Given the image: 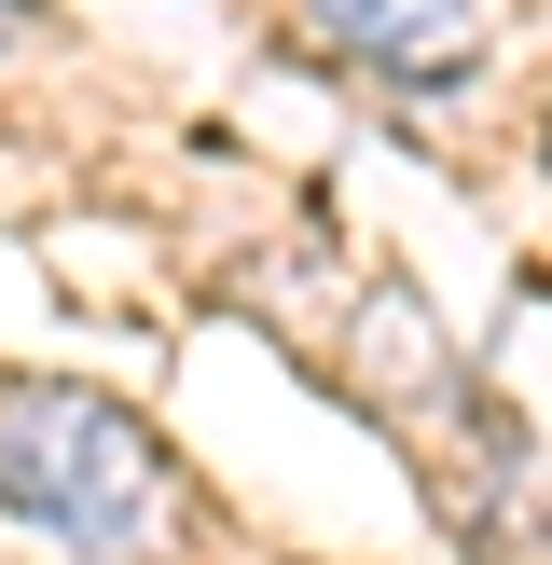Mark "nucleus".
Masks as SVG:
<instances>
[{
	"instance_id": "1",
	"label": "nucleus",
	"mask_w": 552,
	"mask_h": 565,
	"mask_svg": "<svg viewBox=\"0 0 552 565\" xmlns=\"http://www.w3.org/2000/svg\"><path fill=\"white\" fill-rule=\"evenodd\" d=\"M0 497L28 524H55L83 565H166L180 552V469L97 386H0Z\"/></svg>"
},
{
	"instance_id": "2",
	"label": "nucleus",
	"mask_w": 552,
	"mask_h": 565,
	"mask_svg": "<svg viewBox=\"0 0 552 565\" xmlns=\"http://www.w3.org/2000/svg\"><path fill=\"white\" fill-rule=\"evenodd\" d=\"M304 14H318V42H346L386 83H456L484 55V0H304Z\"/></svg>"
},
{
	"instance_id": "3",
	"label": "nucleus",
	"mask_w": 552,
	"mask_h": 565,
	"mask_svg": "<svg viewBox=\"0 0 552 565\" xmlns=\"http://www.w3.org/2000/svg\"><path fill=\"white\" fill-rule=\"evenodd\" d=\"M0 42H28V0H0Z\"/></svg>"
}]
</instances>
